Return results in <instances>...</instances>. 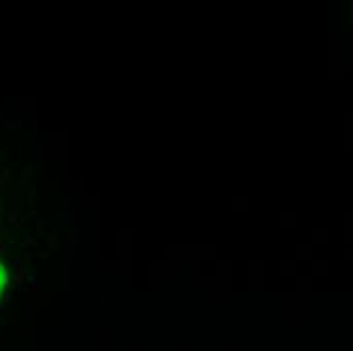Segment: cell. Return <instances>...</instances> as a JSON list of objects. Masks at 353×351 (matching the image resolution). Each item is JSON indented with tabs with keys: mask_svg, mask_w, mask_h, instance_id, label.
Masks as SVG:
<instances>
[{
	"mask_svg": "<svg viewBox=\"0 0 353 351\" xmlns=\"http://www.w3.org/2000/svg\"><path fill=\"white\" fill-rule=\"evenodd\" d=\"M4 284H6V270H4V266L0 264V294H2V290H4Z\"/></svg>",
	"mask_w": 353,
	"mask_h": 351,
	"instance_id": "cell-1",
	"label": "cell"
}]
</instances>
